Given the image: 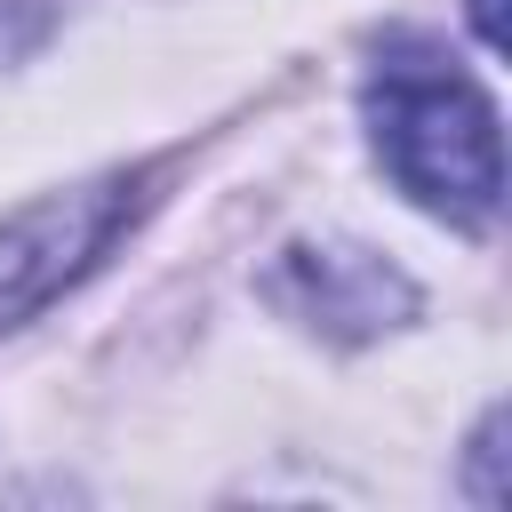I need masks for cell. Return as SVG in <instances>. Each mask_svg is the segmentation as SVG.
Returning <instances> with one entry per match:
<instances>
[{"mask_svg":"<svg viewBox=\"0 0 512 512\" xmlns=\"http://www.w3.org/2000/svg\"><path fill=\"white\" fill-rule=\"evenodd\" d=\"M368 136L376 160L392 168V184L408 200H424L432 216L480 232L504 200V144H496V104L480 96V80H464L440 48H384L368 72Z\"/></svg>","mask_w":512,"mask_h":512,"instance_id":"1","label":"cell"},{"mask_svg":"<svg viewBox=\"0 0 512 512\" xmlns=\"http://www.w3.org/2000/svg\"><path fill=\"white\" fill-rule=\"evenodd\" d=\"M152 184H160V168H112L80 192H48V200L16 208L0 224V328L32 320L80 272H96V256L152 208Z\"/></svg>","mask_w":512,"mask_h":512,"instance_id":"2","label":"cell"},{"mask_svg":"<svg viewBox=\"0 0 512 512\" xmlns=\"http://www.w3.org/2000/svg\"><path fill=\"white\" fill-rule=\"evenodd\" d=\"M272 296L328 336H376L416 304V288L368 248H288V264L272 272Z\"/></svg>","mask_w":512,"mask_h":512,"instance_id":"3","label":"cell"},{"mask_svg":"<svg viewBox=\"0 0 512 512\" xmlns=\"http://www.w3.org/2000/svg\"><path fill=\"white\" fill-rule=\"evenodd\" d=\"M56 8H64V0H0V64L24 56V48L56 24Z\"/></svg>","mask_w":512,"mask_h":512,"instance_id":"4","label":"cell"},{"mask_svg":"<svg viewBox=\"0 0 512 512\" xmlns=\"http://www.w3.org/2000/svg\"><path fill=\"white\" fill-rule=\"evenodd\" d=\"M472 32H480V48H504V16H496V0H472Z\"/></svg>","mask_w":512,"mask_h":512,"instance_id":"5","label":"cell"}]
</instances>
